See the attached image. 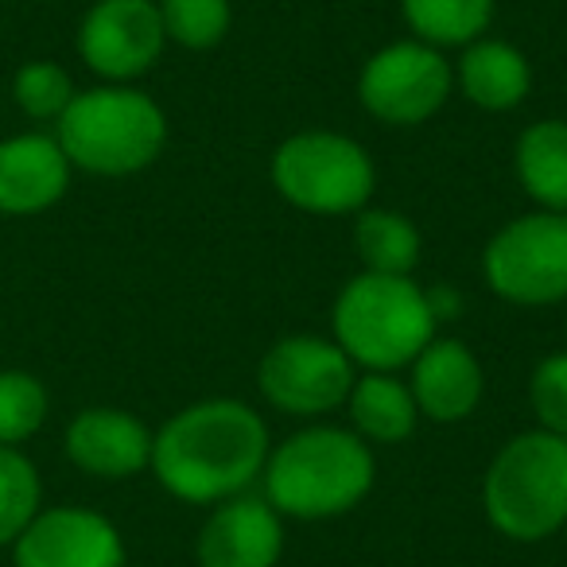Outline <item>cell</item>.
<instances>
[{
    "instance_id": "6",
    "label": "cell",
    "mask_w": 567,
    "mask_h": 567,
    "mask_svg": "<svg viewBox=\"0 0 567 567\" xmlns=\"http://www.w3.org/2000/svg\"><path fill=\"white\" fill-rule=\"evenodd\" d=\"M272 187L284 203L303 214H358L373 198L378 167L370 152L334 128H303L272 152Z\"/></svg>"
},
{
    "instance_id": "9",
    "label": "cell",
    "mask_w": 567,
    "mask_h": 567,
    "mask_svg": "<svg viewBox=\"0 0 567 567\" xmlns=\"http://www.w3.org/2000/svg\"><path fill=\"white\" fill-rule=\"evenodd\" d=\"M358 365L323 334H288L272 342L257 365V389L288 416H327L342 409L354 389Z\"/></svg>"
},
{
    "instance_id": "15",
    "label": "cell",
    "mask_w": 567,
    "mask_h": 567,
    "mask_svg": "<svg viewBox=\"0 0 567 567\" xmlns=\"http://www.w3.org/2000/svg\"><path fill=\"white\" fill-rule=\"evenodd\" d=\"M412 378L409 389L416 396L420 416L435 420V424H458L478 409L482 393H486V373L474 350L463 339H440L435 334L420 358L409 365Z\"/></svg>"
},
{
    "instance_id": "7",
    "label": "cell",
    "mask_w": 567,
    "mask_h": 567,
    "mask_svg": "<svg viewBox=\"0 0 567 567\" xmlns=\"http://www.w3.org/2000/svg\"><path fill=\"white\" fill-rule=\"evenodd\" d=\"M489 292L513 308L567 300V214L533 210L505 221L482 252Z\"/></svg>"
},
{
    "instance_id": "17",
    "label": "cell",
    "mask_w": 567,
    "mask_h": 567,
    "mask_svg": "<svg viewBox=\"0 0 567 567\" xmlns=\"http://www.w3.org/2000/svg\"><path fill=\"white\" fill-rule=\"evenodd\" d=\"M342 409L350 412V424L365 443H385V447L409 440L420 420L416 396L396 373H358Z\"/></svg>"
},
{
    "instance_id": "16",
    "label": "cell",
    "mask_w": 567,
    "mask_h": 567,
    "mask_svg": "<svg viewBox=\"0 0 567 567\" xmlns=\"http://www.w3.org/2000/svg\"><path fill=\"white\" fill-rule=\"evenodd\" d=\"M455 86L466 102L486 113H509L533 90V66L513 43L505 40H474L463 48L455 63Z\"/></svg>"
},
{
    "instance_id": "25",
    "label": "cell",
    "mask_w": 567,
    "mask_h": 567,
    "mask_svg": "<svg viewBox=\"0 0 567 567\" xmlns=\"http://www.w3.org/2000/svg\"><path fill=\"white\" fill-rule=\"evenodd\" d=\"M528 404H533L536 427L567 440V350L536 362L528 378Z\"/></svg>"
},
{
    "instance_id": "14",
    "label": "cell",
    "mask_w": 567,
    "mask_h": 567,
    "mask_svg": "<svg viewBox=\"0 0 567 567\" xmlns=\"http://www.w3.org/2000/svg\"><path fill=\"white\" fill-rule=\"evenodd\" d=\"M71 159L55 133H17L0 141V214L32 218L63 203L71 190Z\"/></svg>"
},
{
    "instance_id": "1",
    "label": "cell",
    "mask_w": 567,
    "mask_h": 567,
    "mask_svg": "<svg viewBox=\"0 0 567 567\" xmlns=\"http://www.w3.org/2000/svg\"><path fill=\"white\" fill-rule=\"evenodd\" d=\"M268 427L257 409L229 396H210L179 409L152 432L156 482L183 505H218L249 494L268 463Z\"/></svg>"
},
{
    "instance_id": "18",
    "label": "cell",
    "mask_w": 567,
    "mask_h": 567,
    "mask_svg": "<svg viewBox=\"0 0 567 567\" xmlns=\"http://www.w3.org/2000/svg\"><path fill=\"white\" fill-rule=\"evenodd\" d=\"M513 167L536 210L567 214V121H533L517 136Z\"/></svg>"
},
{
    "instance_id": "12",
    "label": "cell",
    "mask_w": 567,
    "mask_h": 567,
    "mask_svg": "<svg viewBox=\"0 0 567 567\" xmlns=\"http://www.w3.org/2000/svg\"><path fill=\"white\" fill-rule=\"evenodd\" d=\"M284 556V517L265 494L218 502L195 544L198 567H276Z\"/></svg>"
},
{
    "instance_id": "4",
    "label": "cell",
    "mask_w": 567,
    "mask_h": 567,
    "mask_svg": "<svg viewBox=\"0 0 567 567\" xmlns=\"http://www.w3.org/2000/svg\"><path fill=\"white\" fill-rule=\"evenodd\" d=\"M331 331L362 373H396L409 370L435 339L440 319L432 316L427 288L412 276L358 272L334 300Z\"/></svg>"
},
{
    "instance_id": "23",
    "label": "cell",
    "mask_w": 567,
    "mask_h": 567,
    "mask_svg": "<svg viewBox=\"0 0 567 567\" xmlns=\"http://www.w3.org/2000/svg\"><path fill=\"white\" fill-rule=\"evenodd\" d=\"M74 79L66 74V66H59L55 59H32L12 74V102L28 121L40 125H55L66 113V105L74 102Z\"/></svg>"
},
{
    "instance_id": "11",
    "label": "cell",
    "mask_w": 567,
    "mask_h": 567,
    "mask_svg": "<svg viewBox=\"0 0 567 567\" xmlns=\"http://www.w3.org/2000/svg\"><path fill=\"white\" fill-rule=\"evenodd\" d=\"M17 567H125V536L105 513L51 505L12 544Z\"/></svg>"
},
{
    "instance_id": "26",
    "label": "cell",
    "mask_w": 567,
    "mask_h": 567,
    "mask_svg": "<svg viewBox=\"0 0 567 567\" xmlns=\"http://www.w3.org/2000/svg\"><path fill=\"white\" fill-rule=\"evenodd\" d=\"M427 303H432V316L440 319H455L463 311V296L455 288H427Z\"/></svg>"
},
{
    "instance_id": "10",
    "label": "cell",
    "mask_w": 567,
    "mask_h": 567,
    "mask_svg": "<svg viewBox=\"0 0 567 567\" xmlns=\"http://www.w3.org/2000/svg\"><path fill=\"white\" fill-rule=\"evenodd\" d=\"M167 48L156 0H94L79 24V59L102 82L133 86Z\"/></svg>"
},
{
    "instance_id": "13",
    "label": "cell",
    "mask_w": 567,
    "mask_h": 567,
    "mask_svg": "<svg viewBox=\"0 0 567 567\" xmlns=\"http://www.w3.org/2000/svg\"><path fill=\"white\" fill-rule=\"evenodd\" d=\"M63 451L90 478H136L152 466V427L125 409L94 404L66 424Z\"/></svg>"
},
{
    "instance_id": "8",
    "label": "cell",
    "mask_w": 567,
    "mask_h": 567,
    "mask_svg": "<svg viewBox=\"0 0 567 567\" xmlns=\"http://www.w3.org/2000/svg\"><path fill=\"white\" fill-rule=\"evenodd\" d=\"M455 90V66L424 40H401L373 51L358 74V97L381 125L412 128L432 121Z\"/></svg>"
},
{
    "instance_id": "24",
    "label": "cell",
    "mask_w": 567,
    "mask_h": 567,
    "mask_svg": "<svg viewBox=\"0 0 567 567\" xmlns=\"http://www.w3.org/2000/svg\"><path fill=\"white\" fill-rule=\"evenodd\" d=\"M167 43L187 51H210L229 35L234 9L229 0H156Z\"/></svg>"
},
{
    "instance_id": "19",
    "label": "cell",
    "mask_w": 567,
    "mask_h": 567,
    "mask_svg": "<svg viewBox=\"0 0 567 567\" xmlns=\"http://www.w3.org/2000/svg\"><path fill=\"white\" fill-rule=\"evenodd\" d=\"M354 249L365 272L412 276L420 265V229L401 210H358L354 218Z\"/></svg>"
},
{
    "instance_id": "2",
    "label": "cell",
    "mask_w": 567,
    "mask_h": 567,
    "mask_svg": "<svg viewBox=\"0 0 567 567\" xmlns=\"http://www.w3.org/2000/svg\"><path fill=\"white\" fill-rule=\"evenodd\" d=\"M378 478L373 451L354 427L311 424L268 451L265 502L280 517L327 520L358 509Z\"/></svg>"
},
{
    "instance_id": "21",
    "label": "cell",
    "mask_w": 567,
    "mask_h": 567,
    "mask_svg": "<svg viewBox=\"0 0 567 567\" xmlns=\"http://www.w3.org/2000/svg\"><path fill=\"white\" fill-rule=\"evenodd\" d=\"M43 509V478L20 447H0V548H12L17 536Z\"/></svg>"
},
{
    "instance_id": "3",
    "label": "cell",
    "mask_w": 567,
    "mask_h": 567,
    "mask_svg": "<svg viewBox=\"0 0 567 567\" xmlns=\"http://www.w3.org/2000/svg\"><path fill=\"white\" fill-rule=\"evenodd\" d=\"M55 141L74 172L125 179L159 159L167 144V113L144 90L102 82L74 94L55 121Z\"/></svg>"
},
{
    "instance_id": "20",
    "label": "cell",
    "mask_w": 567,
    "mask_h": 567,
    "mask_svg": "<svg viewBox=\"0 0 567 567\" xmlns=\"http://www.w3.org/2000/svg\"><path fill=\"white\" fill-rule=\"evenodd\" d=\"M401 17L412 40L432 48H466L482 40L494 20V0H401Z\"/></svg>"
},
{
    "instance_id": "5",
    "label": "cell",
    "mask_w": 567,
    "mask_h": 567,
    "mask_svg": "<svg viewBox=\"0 0 567 567\" xmlns=\"http://www.w3.org/2000/svg\"><path fill=\"white\" fill-rule=\"evenodd\" d=\"M486 520L517 544H536L567 525V440L544 427L520 432L494 455L482 482Z\"/></svg>"
},
{
    "instance_id": "22",
    "label": "cell",
    "mask_w": 567,
    "mask_h": 567,
    "mask_svg": "<svg viewBox=\"0 0 567 567\" xmlns=\"http://www.w3.org/2000/svg\"><path fill=\"white\" fill-rule=\"evenodd\" d=\"M51 396L35 373L0 370V447H24L48 424Z\"/></svg>"
}]
</instances>
